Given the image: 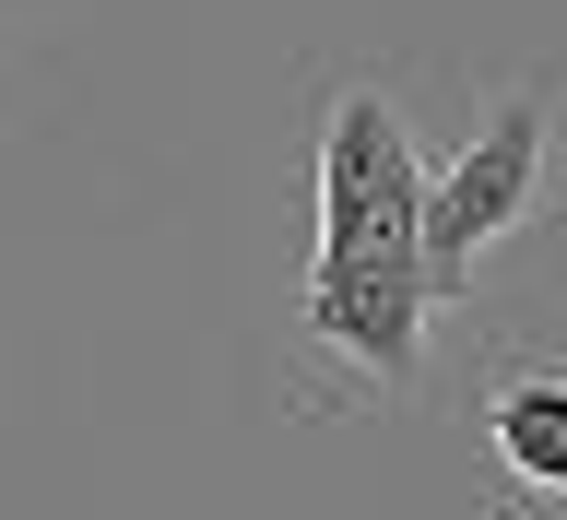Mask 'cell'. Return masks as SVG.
I'll return each mask as SVG.
<instances>
[{"instance_id":"1","label":"cell","mask_w":567,"mask_h":520,"mask_svg":"<svg viewBox=\"0 0 567 520\" xmlns=\"http://www.w3.org/2000/svg\"><path fill=\"white\" fill-rule=\"evenodd\" d=\"M425 154L402 142L379 83H343L319 119V261H414L425 248Z\"/></svg>"},{"instance_id":"2","label":"cell","mask_w":567,"mask_h":520,"mask_svg":"<svg viewBox=\"0 0 567 520\" xmlns=\"http://www.w3.org/2000/svg\"><path fill=\"white\" fill-rule=\"evenodd\" d=\"M532 190H544V95H508L485 131L437 166V190H425V248H414L425 284H437V296H461V284H473V261H485V248L532 213Z\"/></svg>"},{"instance_id":"3","label":"cell","mask_w":567,"mask_h":520,"mask_svg":"<svg viewBox=\"0 0 567 520\" xmlns=\"http://www.w3.org/2000/svg\"><path fill=\"white\" fill-rule=\"evenodd\" d=\"M425 308H437L425 261H308V332L354 367H379V379H414Z\"/></svg>"},{"instance_id":"4","label":"cell","mask_w":567,"mask_h":520,"mask_svg":"<svg viewBox=\"0 0 567 520\" xmlns=\"http://www.w3.org/2000/svg\"><path fill=\"white\" fill-rule=\"evenodd\" d=\"M485 438H496V461H508L520 486L567 497V367H520V379H496Z\"/></svg>"}]
</instances>
